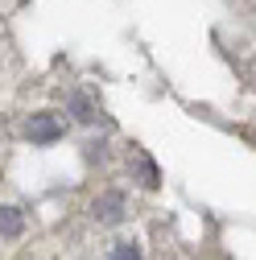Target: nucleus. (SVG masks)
Instances as JSON below:
<instances>
[{
    "label": "nucleus",
    "mask_w": 256,
    "mask_h": 260,
    "mask_svg": "<svg viewBox=\"0 0 256 260\" xmlns=\"http://www.w3.org/2000/svg\"><path fill=\"white\" fill-rule=\"evenodd\" d=\"M62 133H67V124H62L54 112H38V116H29V124H25V137L34 145H54Z\"/></svg>",
    "instance_id": "1"
},
{
    "label": "nucleus",
    "mask_w": 256,
    "mask_h": 260,
    "mask_svg": "<svg viewBox=\"0 0 256 260\" xmlns=\"http://www.w3.org/2000/svg\"><path fill=\"white\" fill-rule=\"evenodd\" d=\"M0 236H5V240L25 236V215L17 207H0Z\"/></svg>",
    "instance_id": "2"
},
{
    "label": "nucleus",
    "mask_w": 256,
    "mask_h": 260,
    "mask_svg": "<svg viewBox=\"0 0 256 260\" xmlns=\"http://www.w3.org/2000/svg\"><path fill=\"white\" fill-rule=\"evenodd\" d=\"M95 219H104V223H120V219H124V199H120V194H104V199L95 203Z\"/></svg>",
    "instance_id": "3"
},
{
    "label": "nucleus",
    "mask_w": 256,
    "mask_h": 260,
    "mask_svg": "<svg viewBox=\"0 0 256 260\" xmlns=\"http://www.w3.org/2000/svg\"><path fill=\"white\" fill-rule=\"evenodd\" d=\"M112 256H120V260H128V256H141V252H137V244H120V248H116Z\"/></svg>",
    "instance_id": "4"
}]
</instances>
